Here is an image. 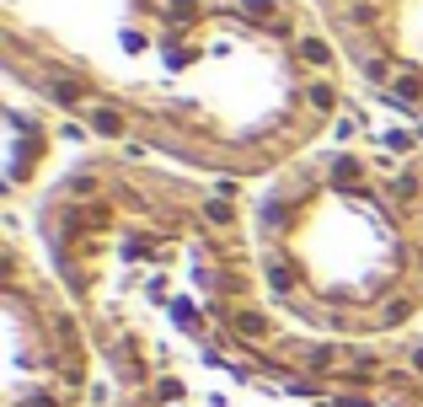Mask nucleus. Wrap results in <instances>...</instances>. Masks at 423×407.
I'll list each match as a JSON object with an SVG mask.
<instances>
[{"label":"nucleus","mask_w":423,"mask_h":407,"mask_svg":"<svg viewBox=\"0 0 423 407\" xmlns=\"http://www.w3.org/2000/svg\"><path fill=\"white\" fill-rule=\"evenodd\" d=\"M236 333H242V338H257V333H263V316H242V322H236Z\"/></svg>","instance_id":"obj_1"},{"label":"nucleus","mask_w":423,"mask_h":407,"mask_svg":"<svg viewBox=\"0 0 423 407\" xmlns=\"http://www.w3.org/2000/svg\"><path fill=\"white\" fill-rule=\"evenodd\" d=\"M54 96H60V102H75V96H81V86H70V81H60V86H54Z\"/></svg>","instance_id":"obj_2"}]
</instances>
